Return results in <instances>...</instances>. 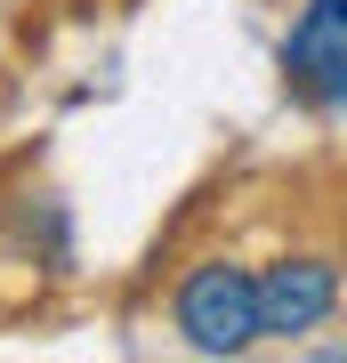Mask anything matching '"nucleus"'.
I'll return each mask as SVG.
<instances>
[{
    "instance_id": "f257e3e1",
    "label": "nucleus",
    "mask_w": 347,
    "mask_h": 363,
    "mask_svg": "<svg viewBox=\"0 0 347 363\" xmlns=\"http://www.w3.org/2000/svg\"><path fill=\"white\" fill-rule=\"evenodd\" d=\"M170 323L194 355H243L267 339V307H258V274L234 259H202L186 267L178 298H170Z\"/></svg>"
},
{
    "instance_id": "f03ea898",
    "label": "nucleus",
    "mask_w": 347,
    "mask_h": 363,
    "mask_svg": "<svg viewBox=\"0 0 347 363\" xmlns=\"http://www.w3.org/2000/svg\"><path fill=\"white\" fill-rule=\"evenodd\" d=\"M283 81L307 105H339L347 113V0H307L283 40Z\"/></svg>"
},
{
    "instance_id": "7ed1b4c3",
    "label": "nucleus",
    "mask_w": 347,
    "mask_h": 363,
    "mask_svg": "<svg viewBox=\"0 0 347 363\" xmlns=\"http://www.w3.org/2000/svg\"><path fill=\"white\" fill-rule=\"evenodd\" d=\"M258 307H267V339H307L339 315V267L331 259H275L258 274Z\"/></svg>"
}]
</instances>
